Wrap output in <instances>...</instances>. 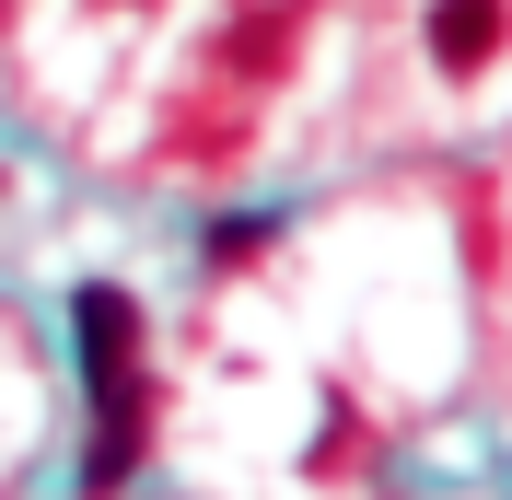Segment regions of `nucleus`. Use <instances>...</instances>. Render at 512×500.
Here are the masks:
<instances>
[{
    "label": "nucleus",
    "mask_w": 512,
    "mask_h": 500,
    "mask_svg": "<svg viewBox=\"0 0 512 500\" xmlns=\"http://www.w3.org/2000/svg\"><path fill=\"white\" fill-rule=\"evenodd\" d=\"M70 361L94 396V454H82V500L128 489V466L152 454V373H140V291L128 280H82L70 291Z\"/></svg>",
    "instance_id": "nucleus-1"
},
{
    "label": "nucleus",
    "mask_w": 512,
    "mask_h": 500,
    "mask_svg": "<svg viewBox=\"0 0 512 500\" xmlns=\"http://www.w3.org/2000/svg\"><path fill=\"white\" fill-rule=\"evenodd\" d=\"M501 35H512V0H431V70H454V82H478L501 59Z\"/></svg>",
    "instance_id": "nucleus-2"
},
{
    "label": "nucleus",
    "mask_w": 512,
    "mask_h": 500,
    "mask_svg": "<svg viewBox=\"0 0 512 500\" xmlns=\"http://www.w3.org/2000/svg\"><path fill=\"white\" fill-rule=\"evenodd\" d=\"M268 245H280V221H222V233H210V268H256V256H268Z\"/></svg>",
    "instance_id": "nucleus-3"
},
{
    "label": "nucleus",
    "mask_w": 512,
    "mask_h": 500,
    "mask_svg": "<svg viewBox=\"0 0 512 500\" xmlns=\"http://www.w3.org/2000/svg\"><path fill=\"white\" fill-rule=\"evenodd\" d=\"M0 12H12V0H0Z\"/></svg>",
    "instance_id": "nucleus-4"
}]
</instances>
